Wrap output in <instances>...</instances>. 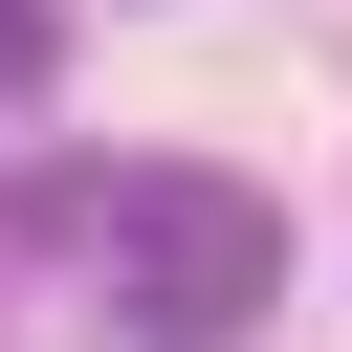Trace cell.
I'll list each match as a JSON object with an SVG mask.
<instances>
[{
	"label": "cell",
	"mask_w": 352,
	"mask_h": 352,
	"mask_svg": "<svg viewBox=\"0 0 352 352\" xmlns=\"http://www.w3.org/2000/svg\"><path fill=\"white\" fill-rule=\"evenodd\" d=\"M44 66H66V0H0V110H44Z\"/></svg>",
	"instance_id": "obj_2"
},
{
	"label": "cell",
	"mask_w": 352,
	"mask_h": 352,
	"mask_svg": "<svg viewBox=\"0 0 352 352\" xmlns=\"http://www.w3.org/2000/svg\"><path fill=\"white\" fill-rule=\"evenodd\" d=\"M110 352H242L264 330V286H286V198L264 176H220V154H154V176H110Z\"/></svg>",
	"instance_id": "obj_1"
}]
</instances>
